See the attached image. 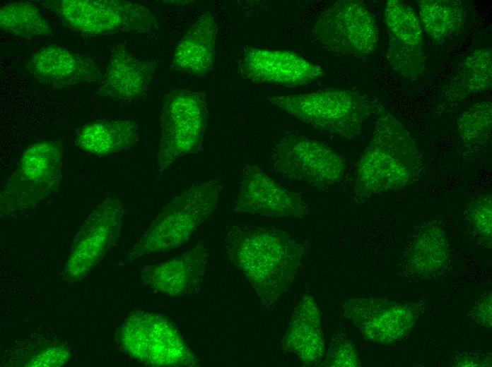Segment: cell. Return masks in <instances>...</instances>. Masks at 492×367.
Segmentation results:
<instances>
[{"label":"cell","mask_w":492,"mask_h":367,"mask_svg":"<svg viewBox=\"0 0 492 367\" xmlns=\"http://www.w3.org/2000/svg\"><path fill=\"white\" fill-rule=\"evenodd\" d=\"M217 32L213 16L209 12L202 14L177 44L171 70L198 77L210 73L216 58Z\"/></svg>","instance_id":"obj_19"},{"label":"cell","mask_w":492,"mask_h":367,"mask_svg":"<svg viewBox=\"0 0 492 367\" xmlns=\"http://www.w3.org/2000/svg\"><path fill=\"white\" fill-rule=\"evenodd\" d=\"M40 4L54 13L69 29L86 36L141 34L158 27L146 6L121 0H45Z\"/></svg>","instance_id":"obj_6"},{"label":"cell","mask_w":492,"mask_h":367,"mask_svg":"<svg viewBox=\"0 0 492 367\" xmlns=\"http://www.w3.org/2000/svg\"><path fill=\"white\" fill-rule=\"evenodd\" d=\"M372 139L357 164L353 195L357 202L403 188L422 172L416 145L404 125L375 102Z\"/></svg>","instance_id":"obj_2"},{"label":"cell","mask_w":492,"mask_h":367,"mask_svg":"<svg viewBox=\"0 0 492 367\" xmlns=\"http://www.w3.org/2000/svg\"><path fill=\"white\" fill-rule=\"evenodd\" d=\"M158 62L134 56L126 43L112 49L98 94L119 102H131L145 96L153 81Z\"/></svg>","instance_id":"obj_17"},{"label":"cell","mask_w":492,"mask_h":367,"mask_svg":"<svg viewBox=\"0 0 492 367\" xmlns=\"http://www.w3.org/2000/svg\"><path fill=\"white\" fill-rule=\"evenodd\" d=\"M116 341L125 354L145 366H201L173 323L158 313L131 312L118 329Z\"/></svg>","instance_id":"obj_5"},{"label":"cell","mask_w":492,"mask_h":367,"mask_svg":"<svg viewBox=\"0 0 492 367\" xmlns=\"http://www.w3.org/2000/svg\"><path fill=\"white\" fill-rule=\"evenodd\" d=\"M209 259V246L201 239L180 255L144 267L141 279L146 287L165 296L180 298L197 295L203 289Z\"/></svg>","instance_id":"obj_15"},{"label":"cell","mask_w":492,"mask_h":367,"mask_svg":"<svg viewBox=\"0 0 492 367\" xmlns=\"http://www.w3.org/2000/svg\"><path fill=\"white\" fill-rule=\"evenodd\" d=\"M476 320L484 326L491 325V294L485 296L478 304L476 312Z\"/></svg>","instance_id":"obj_30"},{"label":"cell","mask_w":492,"mask_h":367,"mask_svg":"<svg viewBox=\"0 0 492 367\" xmlns=\"http://www.w3.org/2000/svg\"><path fill=\"white\" fill-rule=\"evenodd\" d=\"M344 310L366 339L380 344L400 339L411 329L415 319L409 307L374 298L352 299Z\"/></svg>","instance_id":"obj_18"},{"label":"cell","mask_w":492,"mask_h":367,"mask_svg":"<svg viewBox=\"0 0 492 367\" xmlns=\"http://www.w3.org/2000/svg\"><path fill=\"white\" fill-rule=\"evenodd\" d=\"M418 11L423 32L438 44L458 35L467 16L466 5L459 0H421Z\"/></svg>","instance_id":"obj_23"},{"label":"cell","mask_w":492,"mask_h":367,"mask_svg":"<svg viewBox=\"0 0 492 367\" xmlns=\"http://www.w3.org/2000/svg\"><path fill=\"white\" fill-rule=\"evenodd\" d=\"M269 162L278 174L320 188L339 183L346 169L344 158L332 148L295 135L274 144Z\"/></svg>","instance_id":"obj_9"},{"label":"cell","mask_w":492,"mask_h":367,"mask_svg":"<svg viewBox=\"0 0 492 367\" xmlns=\"http://www.w3.org/2000/svg\"><path fill=\"white\" fill-rule=\"evenodd\" d=\"M492 84V52L482 47L468 55L443 90L445 100L462 101L472 94L486 91Z\"/></svg>","instance_id":"obj_22"},{"label":"cell","mask_w":492,"mask_h":367,"mask_svg":"<svg viewBox=\"0 0 492 367\" xmlns=\"http://www.w3.org/2000/svg\"><path fill=\"white\" fill-rule=\"evenodd\" d=\"M124 212L122 201L115 197L105 198L94 207L71 245L62 272L66 280L83 279L115 245L122 231Z\"/></svg>","instance_id":"obj_11"},{"label":"cell","mask_w":492,"mask_h":367,"mask_svg":"<svg viewBox=\"0 0 492 367\" xmlns=\"http://www.w3.org/2000/svg\"><path fill=\"white\" fill-rule=\"evenodd\" d=\"M269 101L322 131L351 139L375 112V101L352 90L329 88L305 94L274 95Z\"/></svg>","instance_id":"obj_4"},{"label":"cell","mask_w":492,"mask_h":367,"mask_svg":"<svg viewBox=\"0 0 492 367\" xmlns=\"http://www.w3.org/2000/svg\"><path fill=\"white\" fill-rule=\"evenodd\" d=\"M358 357L354 346L347 340L334 341L328 350L324 365L327 366H357Z\"/></svg>","instance_id":"obj_29"},{"label":"cell","mask_w":492,"mask_h":367,"mask_svg":"<svg viewBox=\"0 0 492 367\" xmlns=\"http://www.w3.org/2000/svg\"><path fill=\"white\" fill-rule=\"evenodd\" d=\"M25 69L40 83L54 89L100 81L103 73L91 58L55 44L36 51L26 61Z\"/></svg>","instance_id":"obj_16"},{"label":"cell","mask_w":492,"mask_h":367,"mask_svg":"<svg viewBox=\"0 0 492 367\" xmlns=\"http://www.w3.org/2000/svg\"><path fill=\"white\" fill-rule=\"evenodd\" d=\"M449 258V243L445 232L436 224H428L415 236L408 263L418 274H430L445 265Z\"/></svg>","instance_id":"obj_24"},{"label":"cell","mask_w":492,"mask_h":367,"mask_svg":"<svg viewBox=\"0 0 492 367\" xmlns=\"http://www.w3.org/2000/svg\"><path fill=\"white\" fill-rule=\"evenodd\" d=\"M71 356L68 348L59 342H45L39 347H33L23 358L25 366H60Z\"/></svg>","instance_id":"obj_27"},{"label":"cell","mask_w":492,"mask_h":367,"mask_svg":"<svg viewBox=\"0 0 492 367\" xmlns=\"http://www.w3.org/2000/svg\"><path fill=\"white\" fill-rule=\"evenodd\" d=\"M282 344L285 350L306 364L321 359L324 344L320 318L318 307L309 296H305L296 306Z\"/></svg>","instance_id":"obj_20"},{"label":"cell","mask_w":492,"mask_h":367,"mask_svg":"<svg viewBox=\"0 0 492 367\" xmlns=\"http://www.w3.org/2000/svg\"><path fill=\"white\" fill-rule=\"evenodd\" d=\"M238 68L252 82L291 88L311 84L324 76L320 66L295 53L261 47L245 50Z\"/></svg>","instance_id":"obj_13"},{"label":"cell","mask_w":492,"mask_h":367,"mask_svg":"<svg viewBox=\"0 0 492 367\" xmlns=\"http://www.w3.org/2000/svg\"><path fill=\"white\" fill-rule=\"evenodd\" d=\"M233 211L266 217H302L308 208L298 194L277 183L258 166L247 164Z\"/></svg>","instance_id":"obj_14"},{"label":"cell","mask_w":492,"mask_h":367,"mask_svg":"<svg viewBox=\"0 0 492 367\" xmlns=\"http://www.w3.org/2000/svg\"><path fill=\"white\" fill-rule=\"evenodd\" d=\"M223 186L221 179H211L181 191L157 215L122 264L146 254L170 251L188 241L214 213Z\"/></svg>","instance_id":"obj_3"},{"label":"cell","mask_w":492,"mask_h":367,"mask_svg":"<svg viewBox=\"0 0 492 367\" xmlns=\"http://www.w3.org/2000/svg\"><path fill=\"white\" fill-rule=\"evenodd\" d=\"M208 118L203 93L177 88L165 95L157 155L160 174L168 170L178 158L201 150Z\"/></svg>","instance_id":"obj_8"},{"label":"cell","mask_w":492,"mask_h":367,"mask_svg":"<svg viewBox=\"0 0 492 367\" xmlns=\"http://www.w3.org/2000/svg\"><path fill=\"white\" fill-rule=\"evenodd\" d=\"M139 136V125L133 120H100L81 127L77 131L75 144L86 152L105 157L135 146Z\"/></svg>","instance_id":"obj_21"},{"label":"cell","mask_w":492,"mask_h":367,"mask_svg":"<svg viewBox=\"0 0 492 367\" xmlns=\"http://www.w3.org/2000/svg\"><path fill=\"white\" fill-rule=\"evenodd\" d=\"M314 33L327 50L356 57L371 54L379 38L373 16L356 0H340L329 6L318 18Z\"/></svg>","instance_id":"obj_10"},{"label":"cell","mask_w":492,"mask_h":367,"mask_svg":"<svg viewBox=\"0 0 492 367\" xmlns=\"http://www.w3.org/2000/svg\"><path fill=\"white\" fill-rule=\"evenodd\" d=\"M384 21L389 36V64L404 78L418 79L425 71L426 55L423 30L417 13L403 1L388 0Z\"/></svg>","instance_id":"obj_12"},{"label":"cell","mask_w":492,"mask_h":367,"mask_svg":"<svg viewBox=\"0 0 492 367\" xmlns=\"http://www.w3.org/2000/svg\"><path fill=\"white\" fill-rule=\"evenodd\" d=\"M492 104L481 101L466 109L457 120V131L464 145L483 146L491 140Z\"/></svg>","instance_id":"obj_26"},{"label":"cell","mask_w":492,"mask_h":367,"mask_svg":"<svg viewBox=\"0 0 492 367\" xmlns=\"http://www.w3.org/2000/svg\"><path fill=\"white\" fill-rule=\"evenodd\" d=\"M223 248L227 260L245 275L268 309L287 291L303 255L302 246L286 232L238 222L226 225Z\"/></svg>","instance_id":"obj_1"},{"label":"cell","mask_w":492,"mask_h":367,"mask_svg":"<svg viewBox=\"0 0 492 367\" xmlns=\"http://www.w3.org/2000/svg\"><path fill=\"white\" fill-rule=\"evenodd\" d=\"M0 28L4 32L26 39L52 33L49 23L37 8L28 1H15L2 6Z\"/></svg>","instance_id":"obj_25"},{"label":"cell","mask_w":492,"mask_h":367,"mask_svg":"<svg viewBox=\"0 0 492 367\" xmlns=\"http://www.w3.org/2000/svg\"><path fill=\"white\" fill-rule=\"evenodd\" d=\"M468 217L474 230L487 244L491 245L492 204L491 194L482 195L469 205Z\"/></svg>","instance_id":"obj_28"},{"label":"cell","mask_w":492,"mask_h":367,"mask_svg":"<svg viewBox=\"0 0 492 367\" xmlns=\"http://www.w3.org/2000/svg\"><path fill=\"white\" fill-rule=\"evenodd\" d=\"M62 155L59 140L28 146L1 192V216L33 207L54 193L62 180Z\"/></svg>","instance_id":"obj_7"}]
</instances>
